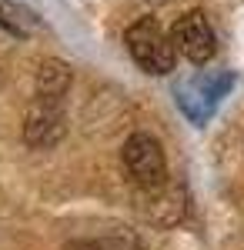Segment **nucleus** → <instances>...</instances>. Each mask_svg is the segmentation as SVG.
<instances>
[{
	"instance_id": "nucleus-1",
	"label": "nucleus",
	"mask_w": 244,
	"mask_h": 250,
	"mask_svg": "<svg viewBox=\"0 0 244 250\" xmlns=\"http://www.w3.org/2000/svg\"><path fill=\"white\" fill-rule=\"evenodd\" d=\"M127 50L137 60V67L144 74H154V77L171 74L174 70V60H177L174 40L164 34V27L157 23V17H141L127 30Z\"/></svg>"
},
{
	"instance_id": "nucleus-2",
	"label": "nucleus",
	"mask_w": 244,
	"mask_h": 250,
	"mask_svg": "<svg viewBox=\"0 0 244 250\" xmlns=\"http://www.w3.org/2000/svg\"><path fill=\"white\" fill-rule=\"evenodd\" d=\"M124 170L141 190H154L168 180V160L150 134H134L124 144Z\"/></svg>"
},
{
	"instance_id": "nucleus-3",
	"label": "nucleus",
	"mask_w": 244,
	"mask_h": 250,
	"mask_svg": "<svg viewBox=\"0 0 244 250\" xmlns=\"http://www.w3.org/2000/svg\"><path fill=\"white\" fill-rule=\"evenodd\" d=\"M171 40L174 50L184 54L191 63H204L214 57V30L201 10H188L184 17H177V23L171 27Z\"/></svg>"
},
{
	"instance_id": "nucleus-4",
	"label": "nucleus",
	"mask_w": 244,
	"mask_h": 250,
	"mask_svg": "<svg viewBox=\"0 0 244 250\" xmlns=\"http://www.w3.org/2000/svg\"><path fill=\"white\" fill-rule=\"evenodd\" d=\"M64 134H67V120H64L60 104L37 97V104L27 110V120H24V140L34 150H47V147L60 144Z\"/></svg>"
},
{
	"instance_id": "nucleus-5",
	"label": "nucleus",
	"mask_w": 244,
	"mask_h": 250,
	"mask_svg": "<svg viewBox=\"0 0 244 250\" xmlns=\"http://www.w3.org/2000/svg\"><path fill=\"white\" fill-rule=\"evenodd\" d=\"M231 83L234 77L231 74H218V77H197L194 83L188 87H181V110L191 117V120H204L214 107H218V100L231 90Z\"/></svg>"
},
{
	"instance_id": "nucleus-6",
	"label": "nucleus",
	"mask_w": 244,
	"mask_h": 250,
	"mask_svg": "<svg viewBox=\"0 0 244 250\" xmlns=\"http://www.w3.org/2000/svg\"><path fill=\"white\" fill-rule=\"evenodd\" d=\"M71 87V67L64 60H44L37 70V97L40 100H54L60 104Z\"/></svg>"
},
{
	"instance_id": "nucleus-7",
	"label": "nucleus",
	"mask_w": 244,
	"mask_h": 250,
	"mask_svg": "<svg viewBox=\"0 0 244 250\" xmlns=\"http://www.w3.org/2000/svg\"><path fill=\"white\" fill-rule=\"evenodd\" d=\"M67 250H144V240L127 227H111L100 237H87V240H77L67 244Z\"/></svg>"
},
{
	"instance_id": "nucleus-8",
	"label": "nucleus",
	"mask_w": 244,
	"mask_h": 250,
	"mask_svg": "<svg viewBox=\"0 0 244 250\" xmlns=\"http://www.w3.org/2000/svg\"><path fill=\"white\" fill-rule=\"evenodd\" d=\"M0 27H3V30H10V34H17V27H14V23H10V20L3 17V10H0Z\"/></svg>"
}]
</instances>
